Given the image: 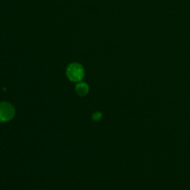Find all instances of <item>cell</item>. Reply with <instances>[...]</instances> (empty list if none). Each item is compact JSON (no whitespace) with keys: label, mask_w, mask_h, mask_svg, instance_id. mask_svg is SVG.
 Listing matches in <instances>:
<instances>
[{"label":"cell","mask_w":190,"mask_h":190,"mask_svg":"<svg viewBox=\"0 0 190 190\" xmlns=\"http://www.w3.org/2000/svg\"><path fill=\"white\" fill-rule=\"evenodd\" d=\"M66 76L72 82H81L85 76V70L81 64L73 62L67 67Z\"/></svg>","instance_id":"obj_1"},{"label":"cell","mask_w":190,"mask_h":190,"mask_svg":"<svg viewBox=\"0 0 190 190\" xmlns=\"http://www.w3.org/2000/svg\"><path fill=\"white\" fill-rule=\"evenodd\" d=\"M15 115V108L8 102L0 103V122L11 120Z\"/></svg>","instance_id":"obj_2"},{"label":"cell","mask_w":190,"mask_h":190,"mask_svg":"<svg viewBox=\"0 0 190 190\" xmlns=\"http://www.w3.org/2000/svg\"><path fill=\"white\" fill-rule=\"evenodd\" d=\"M76 92L77 93L78 95L81 97L85 96L89 91V87L88 84L83 82H79L75 87Z\"/></svg>","instance_id":"obj_3"},{"label":"cell","mask_w":190,"mask_h":190,"mask_svg":"<svg viewBox=\"0 0 190 190\" xmlns=\"http://www.w3.org/2000/svg\"><path fill=\"white\" fill-rule=\"evenodd\" d=\"M92 118L94 120L98 121L102 118V113L99 112V111H97V112L94 113L92 115Z\"/></svg>","instance_id":"obj_4"}]
</instances>
